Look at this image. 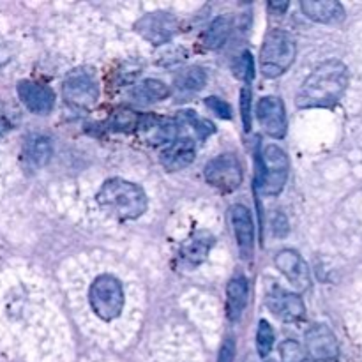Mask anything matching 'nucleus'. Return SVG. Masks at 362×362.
I'll return each mask as SVG.
<instances>
[{"label": "nucleus", "instance_id": "0eeeda50", "mask_svg": "<svg viewBox=\"0 0 362 362\" xmlns=\"http://www.w3.org/2000/svg\"><path fill=\"white\" fill-rule=\"evenodd\" d=\"M205 179L219 191H235L243 182V166L233 154H221L205 165Z\"/></svg>", "mask_w": 362, "mask_h": 362}, {"label": "nucleus", "instance_id": "a878e982", "mask_svg": "<svg viewBox=\"0 0 362 362\" xmlns=\"http://www.w3.org/2000/svg\"><path fill=\"white\" fill-rule=\"evenodd\" d=\"M272 345H274V332H272V327L265 320L260 322L257 331V350L262 357L269 356L272 350Z\"/></svg>", "mask_w": 362, "mask_h": 362}, {"label": "nucleus", "instance_id": "5701e85b", "mask_svg": "<svg viewBox=\"0 0 362 362\" xmlns=\"http://www.w3.org/2000/svg\"><path fill=\"white\" fill-rule=\"evenodd\" d=\"M205 83H207V74L198 66L186 67L175 74V85L180 90L198 92L205 87Z\"/></svg>", "mask_w": 362, "mask_h": 362}, {"label": "nucleus", "instance_id": "f3484780", "mask_svg": "<svg viewBox=\"0 0 362 362\" xmlns=\"http://www.w3.org/2000/svg\"><path fill=\"white\" fill-rule=\"evenodd\" d=\"M300 9L304 16L317 23H339L345 18V9L334 0H303Z\"/></svg>", "mask_w": 362, "mask_h": 362}, {"label": "nucleus", "instance_id": "4468645a", "mask_svg": "<svg viewBox=\"0 0 362 362\" xmlns=\"http://www.w3.org/2000/svg\"><path fill=\"white\" fill-rule=\"evenodd\" d=\"M138 131L147 144H172L177 138V124L172 119H161L156 115L140 117Z\"/></svg>", "mask_w": 362, "mask_h": 362}, {"label": "nucleus", "instance_id": "2f4dec72", "mask_svg": "<svg viewBox=\"0 0 362 362\" xmlns=\"http://www.w3.org/2000/svg\"><path fill=\"white\" fill-rule=\"evenodd\" d=\"M272 230H274L276 237H283L288 232V223H286V218L283 214H276L274 219H272Z\"/></svg>", "mask_w": 362, "mask_h": 362}, {"label": "nucleus", "instance_id": "f8f14e48", "mask_svg": "<svg viewBox=\"0 0 362 362\" xmlns=\"http://www.w3.org/2000/svg\"><path fill=\"white\" fill-rule=\"evenodd\" d=\"M18 95H20L21 103L30 110L35 115H46L55 106V94L46 85L37 83V81L23 80L18 83L16 87Z\"/></svg>", "mask_w": 362, "mask_h": 362}, {"label": "nucleus", "instance_id": "9b49d317", "mask_svg": "<svg viewBox=\"0 0 362 362\" xmlns=\"http://www.w3.org/2000/svg\"><path fill=\"white\" fill-rule=\"evenodd\" d=\"M257 117L265 133L272 138H283L286 133L285 105L278 98H264L257 105Z\"/></svg>", "mask_w": 362, "mask_h": 362}, {"label": "nucleus", "instance_id": "412c9836", "mask_svg": "<svg viewBox=\"0 0 362 362\" xmlns=\"http://www.w3.org/2000/svg\"><path fill=\"white\" fill-rule=\"evenodd\" d=\"M53 147L52 141L48 136H32L27 141V147H25V158L35 168H41V166L48 165V161L52 159Z\"/></svg>", "mask_w": 362, "mask_h": 362}, {"label": "nucleus", "instance_id": "ddd939ff", "mask_svg": "<svg viewBox=\"0 0 362 362\" xmlns=\"http://www.w3.org/2000/svg\"><path fill=\"white\" fill-rule=\"evenodd\" d=\"M267 308L272 315L286 322L300 320L306 313L303 299L297 293L285 292L281 288H272L267 293Z\"/></svg>", "mask_w": 362, "mask_h": 362}, {"label": "nucleus", "instance_id": "cd10ccee", "mask_svg": "<svg viewBox=\"0 0 362 362\" xmlns=\"http://www.w3.org/2000/svg\"><path fill=\"white\" fill-rule=\"evenodd\" d=\"M184 115H186V119L189 120V124L193 126V129L197 131L198 136L200 138H205V136H209V134L214 133V126H212V122L202 119V117H198L197 113L184 112Z\"/></svg>", "mask_w": 362, "mask_h": 362}, {"label": "nucleus", "instance_id": "f257e3e1", "mask_svg": "<svg viewBox=\"0 0 362 362\" xmlns=\"http://www.w3.org/2000/svg\"><path fill=\"white\" fill-rule=\"evenodd\" d=\"M349 67L341 60H327L315 67L297 92L299 108H331L349 87Z\"/></svg>", "mask_w": 362, "mask_h": 362}, {"label": "nucleus", "instance_id": "aec40b11", "mask_svg": "<svg viewBox=\"0 0 362 362\" xmlns=\"http://www.w3.org/2000/svg\"><path fill=\"white\" fill-rule=\"evenodd\" d=\"M134 99L138 103H144V105H148V103L163 101L170 95L168 85L163 83L161 80H154V78H148V80L140 81L136 87L131 92Z\"/></svg>", "mask_w": 362, "mask_h": 362}, {"label": "nucleus", "instance_id": "2eb2a0df", "mask_svg": "<svg viewBox=\"0 0 362 362\" xmlns=\"http://www.w3.org/2000/svg\"><path fill=\"white\" fill-rule=\"evenodd\" d=\"M230 223L233 226V233H235L240 253L244 258H250V255L253 253L255 240V225L250 209H246L244 205H233L230 209Z\"/></svg>", "mask_w": 362, "mask_h": 362}, {"label": "nucleus", "instance_id": "f03ea898", "mask_svg": "<svg viewBox=\"0 0 362 362\" xmlns=\"http://www.w3.org/2000/svg\"><path fill=\"white\" fill-rule=\"evenodd\" d=\"M98 204L120 221H133L147 211V194L140 186L124 179H110L98 193Z\"/></svg>", "mask_w": 362, "mask_h": 362}, {"label": "nucleus", "instance_id": "dca6fc26", "mask_svg": "<svg viewBox=\"0 0 362 362\" xmlns=\"http://www.w3.org/2000/svg\"><path fill=\"white\" fill-rule=\"evenodd\" d=\"M197 156V147L191 138H180L172 141L165 151L161 152V165L168 172H179L189 166Z\"/></svg>", "mask_w": 362, "mask_h": 362}, {"label": "nucleus", "instance_id": "c756f323", "mask_svg": "<svg viewBox=\"0 0 362 362\" xmlns=\"http://www.w3.org/2000/svg\"><path fill=\"white\" fill-rule=\"evenodd\" d=\"M205 105H207V108L212 110L216 115L221 117V119H232V108H230L228 103L223 101V99L207 98L205 99Z\"/></svg>", "mask_w": 362, "mask_h": 362}, {"label": "nucleus", "instance_id": "6ab92c4d", "mask_svg": "<svg viewBox=\"0 0 362 362\" xmlns=\"http://www.w3.org/2000/svg\"><path fill=\"white\" fill-rule=\"evenodd\" d=\"M247 293H250V286H247L244 276H235L230 279L228 286H226V313H228L230 320L240 318L247 304Z\"/></svg>", "mask_w": 362, "mask_h": 362}, {"label": "nucleus", "instance_id": "423d86ee", "mask_svg": "<svg viewBox=\"0 0 362 362\" xmlns=\"http://www.w3.org/2000/svg\"><path fill=\"white\" fill-rule=\"evenodd\" d=\"M62 94L66 103H69L74 108H92L99 98V88L94 73L88 69L71 71L64 80Z\"/></svg>", "mask_w": 362, "mask_h": 362}, {"label": "nucleus", "instance_id": "1a4fd4ad", "mask_svg": "<svg viewBox=\"0 0 362 362\" xmlns=\"http://www.w3.org/2000/svg\"><path fill=\"white\" fill-rule=\"evenodd\" d=\"M276 267L290 281L297 292H306L311 285L310 269L306 260L293 250H283L274 258Z\"/></svg>", "mask_w": 362, "mask_h": 362}, {"label": "nucleus", "instance_id": "9d476101", "mask_svg": "<svg viewBox=\"0 0 362 362\" xmlns=\"http://www.w3.org/2000/svg\"><path fill=\"white\" fill-rule=\"evenodd\" d=\"M306 350L315 361H334L339 354L338 339L327 325H311L306 332Z\"/></svg>", "mask_w": 362, "mask_h": 362}, {"label": "nucleus", "instance_id": "7ed1b4c3", "mask_svg": "<svg viewBox=\"0 0 362 362\" xmlns=\"http://www.w3.org/2000/svg\"><path fill=\"white\" fill-rule=\"evenodd\" d=\"M297 46L286 30H271L264 39L260 49V69L264 76L276 78L293 64Z\"/></svg>", "mask_w": 362, "mask_h": 362}, {"label": "nucleus", "instance_id": "20e7f679", "mask_svg": "<svg viewBox=\"0 0 362 362\" xmlns=\"http://www.w3.org/2000/svg\"><path fill=\"white\" fill-rule=\"evenodd\" d=\"M88 303L101 320L112 322L119 318L124 310V290L119 279L110 274L98 276L88 290Z\"/></svg>", "mask_w": 362, "mask_h": 362}, {"label": "nucleus", "instance_id": "c85d7f7f", "mask_svg": "<svg viewBox=\"0 0 362 362\" xmlns=\"http://www.w3.org/2000/svg\"><path fill=\"white\" fill-rule=\"evenodd\" d=\"M240 117H243L244 131L251 129V90L244 87L240 90Z\"/></svg>", "mask_w": 362, "mask_h": 362}, {"label": "nucleus", "instance_id": "bb28decb", "mask_svg": "<svg viewBox=\"0 0 362 362\" xmlns=\"http://www.w3.org/2000/svg\"><path fill=\"white\" fill-rule=\"evenodd\" d=\"M279 352H281L283 362H304L306 359V352H304L303 346L299 345L293 339H286L279 346Z\"/></svg>", "mask_w": 362, "mask_h": 362}, {"label": "nucleus", "instance_id": "4be33fe9", "mask_svg": "<svg viewBox=\"0 0 362 362\" xmlns=\"http://www.w3.org/2000/svg\"><path fill=\"white\" fill-rule=\"evenodd\" d=\"M230 30H232V23H230L228 18H216L204 34V46L207 49L221 48L226 42V39H228Z\"/></svg>", "mask_w": 362, "mask_h": 362}, {"label": "nucleus", "instance_id": "473e14b6", "mask_svg": "<svg viewBox=\"0 0 362 362\" xmlns=\"http://www.w3.org/2000/svg\"><path fill=\"white\" fill-rule=\"evenodd\" d=\"M269 7H271V9H278L279 13H281V11H285L286 7H288V4H286V2H283V4H278V2H271V4H269Z\"/></svg>", "mask_w": 362, "mask_h": 362}, {"label": "nucleus", "instance_id": "b1692460", "mask_svg": "<svg viewBox=\"0 0 362 362\" xmlns=\"http://www.w3.org/2000/svg\"><path fill=\"white\" fill-rule=\"evenodd\" d=\"M138 122H140V115H136L131 110H119L110 120V127L115 131H131L136 129Z\"/></svg>", "mask_w": 362, "mask_h": 362}, {"label": "nucleus", "instance_id": "7c9ffc66", "mask_svg": "<svg viewBox=\"0 0 362 362\" xmlns=\"http://www.w3.org/2000/svg\"><path fill=\"white\" fill-rule=\"evenodd\" d=\"M235 359V341H233L232 336L223 341L221 350H219V359L218 362H233Z\"/></svg>", "mask_w": 362, "mask_h": 362}, {"label": "nucleus", "instance_id": "72a5a7b5", "mask_svg": "<svg viewBox=\"0 0 362 362\" xmlns=\"http://www.w3.org/2000/svg\"><path fill=\"white\" fill-rule=\"evenodd\" d=\"M6 127H7L6 120H4L2 117H0V133H4V131H6Z\"/></svg>", "mask_w": 362, "mask_h": 362}, {"label": "nucleus", "instance_id": "39448f33", "mask_svg": "<svg viewBox=\"0 0 362 362\" xmlns=\"http://www.w3.org/2000/svg\"><path fill=\"white\" fill-rule=\"evenodd\" d=\"M288 156L278 145H267L262 152V193L267 197H276L285 187L288 179Z\"/></svg>", "mask_w": 362, "mask_h": 362}, {"label": "nucleus", "instance_id": "6e6552de", "mask_svg": "<svg viewBox=\"0 0 362 362\" xmlns=\"http://www.w3.org/2000/svg\"><path fill=\"white\" fill-rule=\"evenodd\" d=\"M179 20L173 14L165 13V11H156V13L144 14L134 23V28H136V32L145 41L158 46L172 41L177 32H179Z\"/></svg>", "mask_w": 362, "mask_h": 362}, {"label": "nucleus", "instance_id": "f704fd0d", "mask_svg": "<svg viewBox=\"0 0 362 362\" xmlns=\"http://www.w3.org/2000/svg\"><path fill=\"white\" fill-rule=\"evenodd\" d=\"M304 362H310V361H304Z\"/></svg>", "mask_w": 362, "mask_h": 362}, {"label": "nucleus", "instance_id": "393cba45", "mask_svg": "<svg viewBox=\"0 0 362 362\" xmlns=\"http://www.w3.org/2000/svg\"><path fill=\"white\" fill-rule=\"evenodd\" d=\"M233 74L235 78L243 81H251L255 76V64H253V55L250 52H244L237 57V60L233 62Z\"/></svg>", "mask_w": 362, "mask_h": 362}, {"label": "nucleus", "instance_id": "a211bd4d", "mask_svg": "<svg viewBox=\"0 0 362 362\" xmlns=\"http://www.w3.org/2000/svg\"><path fill=\"white\" fill-rule=\"evenodd\" d=\"M212 244H214V237L209 232H197L193 237L184 243L182 250H180V257H182L184 264L189 267H197L202 262L207 258L209 251H211Z\"/></svg>", "mask_w": 362, "mask_h": 362}]
</instances>
